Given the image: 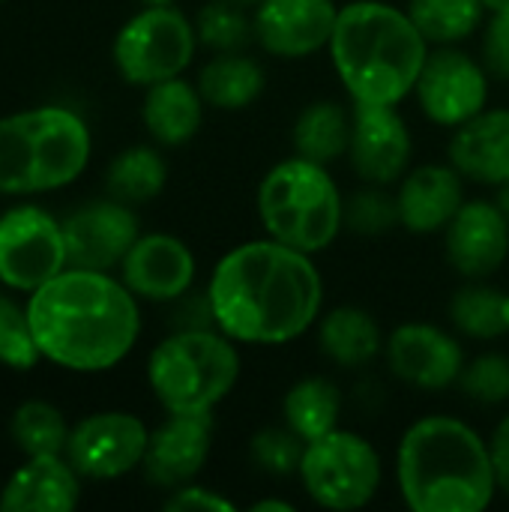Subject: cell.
Wrapping results in <instances>:
<instances>
[{
    "label": "cell",
    "instance_id": "cell-1",
    "mask_svg": "<svg viewBox=\"0 0 509 512\" xmlns=\"http://www.w3.org/2000/svg\"><path fill=\"white\" fill-rule=\"evenodd\" d=\"M207 300L216 330L228 339L240 345H288L315 327L324 282L309 252L264 237L219 258Z\"/></svg>",
    "mask_w": 509,
    "mask_h": 512
},
{
    "label": "cell",
    "instance_id": "cell-2",
    "mask_svg": "<svg viewBox=\"0 0 509 512\" xmlns=\"http://www.w3.org/2000/svg\"><path fill=\"white\" fill-rule=\"evenodd\" d=\"M27 318L39 354L72 372L114 369L141 333L135 294L105 270L66 267L30 294Z\"/></svg>",
    "mask_w": 509,
    "mask_h": 512
},
{
    "label": "cell",
    "instance_id": "cell-3",
    "mask_svg": "<svg viewBox=\"0 0 509 512\" xmlns=\"http://www.w3.org/2000/svg\"><path fill=\"white\" fill-rule=\"evenodd\" d=\"M396 483L414 512H483L498 492L489 441L450 414L408 426L396 453Z\"/></svg>",
    "mask_w": 509,
    "mask_h": 512
},
{
    "label": "cell",
    "instance_id": "cell-4",
    "mask_svg": "<svg viewBox=\"0 0 509 512\" xmlns=\"http://www.w3.org/2000/svg\"><path fill=\"white\" fill-rule=\"evenodd\" d=\"M327 48L348 96L375 105L411 96L429 57V42L408 9L384 0L345 3Z\"/></svg>",
    "mask_w": 509,
    "mask_h": 512
},
{
    "label": "cell",
    "instance_id": "cell-5",
    "mask_svg": "<svg viewBox=\"0 0 509 512\" xmlns=\"http://www.w3.org/2000/svg\"><path fill=\"white\" fill-rule=\"evenodd\" d=\"M90 129L69 108H30L0 117V195L69 186L90 162Z\"/></svg>",
    "mask_w": 509,
    "mask_h": 512
},
{
    "label": "cell",
    "instance_id": "cell-6",
    "mask_svg": "<svg viewBox=\"0 0 509 512\" xmlns=\"http://www.w3.org/2000/svg\"><path fill=\"white\" fill-rule=\"evenodd\" d=\"M258 219L267 237L300 252H324L345 228V201L327 165L303 156L273 165L258 186Z\"/></svg>",
    "mask_w": 509,
    "mask_h": 512
},
{
    "label": "cell",
    "instance_id": "cell-7",
    "mask_svg": "<svg viewBox=\"0 0 509 512\" xmlns=\"http://www.w3.org/2000/svg\"><path fill=\"white\" fill-rule=\"evenodd\" d=\"M237 378V342L213 327L177 330L153 348L147 363V381L168 414H210Z\"/></svg>",
    "mask_w": 509,
    "mask_h": 512
},
{
    "label": "cell",
    "instance_id": "cell-8",
    "mask_svg": "<svg viewBox=\"0 0 509 512\" xmlns=\"http://www.w3.org/2000/svg\"><path fill=\"white\" fill-rule=\"evenodd\" d=\"M297 477L318 507L348 512L366 507L378 495L384 465L363 435L333 429L306 444Z\"/></svg>",
    "mask_w": 509,
    "mask_h": 512
},
{
    "label": "cell",
    "instance_id": "cell-9",
    "mask_svg": "<svg viewBox=\"0 0 509 512\" xmlns=\"http://www.w3.org/2000/svg\"><path fill=\"white\" fill-rule=\"evenodd\" d=\"M198 45L195 24L174 6H144L114 39V66L129 84L150 87L183 75Z\"/></svg>",
    "mask_w": 509,
    "mask_h": 512
},
{
    "label": "cell",
    "instance_id": "cell-10",
    "mask_svg": "<svg viewBox=\"0 0 509 512\" xmlns=\"http://www.w3.org/2000/svg\"><path fill=\"white\" fill-rule=\"evenodd\" d=\"M69 267L63 225L42 207L24 204L0 216V282L33 294Z\"/></svg>",
    "mask_w": 509,
    "mask_h": 512
},
{
    "label": "cell",
    "instance_id": "cell-11",
    "mask_svg": "<svg viewBox=\"0 0 509 512\" xmlns=\"http://www.w3.org/2000/svg\"><path fill=\"white\" fill-rule=\"evenodd\" d=\"M414 93L432 123L459 129L486 111L489 69L471 54L453 45H441L438 51H429Z\"/></svg>",
    "mask_w": 509,
    "mask_h": 512
},
{
    "label": "cell",
    "instance_id": "cell-12",
    "mask_svg": "<svg viewBox=\"0 0 509 512\" xmlns=\"http://www.w3.org/2000/svg\"><path fill=\"white\" fill-rule=\"evenodd\" d=\"M150 432L126 411H105L81 420L66 441V459L81 477L117 480L144 462Z\"/></svg>",
    "mask_w": 509,
    "mask_h": 512
},
{
    "label": "cell",
    "instance_id": "cell-13",
    "mask_svg": "<svg viewBox=\"0 0 509 512\" xmlns=\"http://www.w3.org/2000/svg\"><path fill=\"white\" fill-rule=\"evenodd\" d=\"M414 138L396 105L354 102L351 108V168L372 186H393L411 171Z\"/></svg>",
    "mask_w": 509,
    "mask_h": 512
},
{
    "label": "cell",
    "instance_id": "cell-14",
    "mask_svg": "<svg viewBox=\"0 0 509 512\" xmlns=\"http://www.w3.org/2000/svg\"><path fill=\"white\" fill-rule=\"evenodd\" d=\"M63 237H66L69 267L111 270L123 264V258L141 237V231H138V216L132 204L108 198V201H93L75 210L63 222Z\"/></svg>",
    "mask_w": 509,
    "mask_h": 512
},
{
    "label": "cell",
    "instance_id": "cell-15",
    "mask_svg": "<svg viewBox=\"0 0 509 512\" xmlns=\"http://www.w3.org/2000/svg\"><path fill=\"white\" fill-rule=\"evenodd\" d=\"M393 375L417 390H447L465 372V351L456 336L435 324H399L387 339Z\"/></svg>",
    "mask_w": 509,
    "mask_h": 512
},
{
    "label": "cell",
    "instance_id": "cell-16",
    "mask_svg": "<svg viewBox=\"0 0 509 512\" xmlns=\"http://www.w3.org/2000/svg\"><path fill=\"white\" fill-rule=\"evenodd\" d=\"M336 18L339 6L333 0H261L252 27L267 54L300 60L330 45Z\"/></svg>",
    "mask_w": 509,
    "mask_h": 512
},
{
    "label": "cell",
    "instance_id": "cell-17",
    "mask_svg": "<svg viewBox=\"0 0 509 512\" xmlns=\"http://www.w3.org/2000/svg\"><path fill=\"white\" fill-rule=\"evenodd\" d=\"M213 411L210 414H168V420L150 432L144 453V477L159 489H180L192 483L213 447Z\"/></svg>",
    "mask_w": 509,
    "mask_h": 512
},
{
    "label": "cell",
    "instance_id": "cell-18",
    "mask_svg": "<svg viewBox=\"0 0 509 512\" xmlns=\"http://www.w3.org/2000/svg\"><path fill=\"white\" fill-rule=\"evenodd\" d=\"M447 261L465 279H489L509 255V219L498 201H465L444 228Z\"/></svg>",
    "mask_w": 509,
    "mask_h": 512
},
{
    "label": "cell",
    "instance_id": "cell-19",
    "mask_svg": "<svg viewBox=\"0 0 509 512\" xmlns=\"http://www.w3.org/2000/svg\"><path fill=\"white\" fill-rule=\"evenodd\" d=\"M123 285L153 303L180 300L198 273V261L192 249L171 234H144L135 240L129 255L123 258Z\"/></svg>",
    "mask_w": 509,
    "mask_h": 512
},
{
    "label": "cell",
    "instance_id": "cell-20",
    "mask_svg": "<svg viewBox=\"0 0 509 512\" xmlns=\"http://www.w3.org/2000/svg\"><path fill=\"white\" fill-rule=\"evenodd\" d=\"M399 219L411 234L444 231L465 204L462 174L453 165H420L399 180Z\"/></svg>",
    "mask_w": 509,
    "mask_h": 512
},
{
    "label": "cell",
    "instance_id": "cell-21",
    "mask_svg": "<svg viewBox=\"0 0 509 512\" xmlns=\"http://www.w3.org/2000/svg\"><path fill=\"white\" fill-rule=\"evenodd\" d=\"M69 459L27 456L0 492L3 512H69L78 507L81 483Z\"/></svg>",
    "mask_w": 509,
    "mask_h": 512
},
{
    "label": "cell",
    "instance_id": "cell-22",
    "mask_svg": "<svg viewBox=\"0 0 509 512\" xmlns=\"http://www.w3.org/2000/svg\"><path fill=\"white\" fill-rule=\"evenodd\" d=\"M450 165L486 186H501L509 180V108L480 111L474 120L462 123L450 141Z\"/></svg>",
    "mask_w": 509,
    "mask_h": 512
},
{
    "label": "cell",
    "instance_id": "cell-23",
    "mask_svg": "<svg viewBox=\"0 0 509 512\" xmlns=\"http://www.w3.org/2000/svg\"><path fill=\"white\" fill-rule=\"evenodd\" d=\"M204 105L207 102L198 84H189L186 78L177 75V78H165L147 87L141 117L159 144L177 147L195 138V132L201 129Z\"/></svg>",
    "mask_w": 509,
    "mask_h": 512
},
{
    "label": "cell",
    "instance_id": "cell-24",
    "mask_svg": "<svg viewBox=\"0 0 509 512\" xmlns=\"http://www.w3.org/2000/svg\"><path fill=\"white\" fill-rule=\"evenodd\" d=\"M318 345L330 363L342 369H357L378 357V351L384 348V333L372 312L360 306H339L321 318Z\"/></svg>",
    "mask_w": 509,
    "mask_h": 512
},
{
    "label": "cell",
    "instance_id": "cell-25",
    "mask_svg": "<svg viewBox=\"0 0 509 512\" xmlns=\"http://www.w3.org/2000/svg\"><path fill=\"white\" fill-rule=\"evenodd\" d=\"M267 87V75L258 60L243 51L216 54L198 72V90L207 105L219 111H243L249 108Z\"/></svg>",
    "mask_w": 509,
    "mask_h": 512
},
{
    "label": "cell",
    "instance_id": "cell-26",
    "mask_svg": "<svg viewBox=\"0 0 509 512\" xmlns=\"http://www.w3.org/2000/svg\"><path fill=\"white\" fill-rule=\"evenodd\" d=\"M291 141L297 156L312 159L318 165H330L348 153L351 144V114L336 99L309 102L291 129Z\"/></svg>",
    "mask_w": 509,
    "mask_h": 512
},
{
    "label": "cell",
    "instance_id": "cell-27",
    "mask_svg": "<svg viewBox=\"0 0 509 512\" xmlns=\"http://www.w3.org/2000/svg\"><path fill=\"white\" fill-rule=\"evenodd\" d=\"M339 414H342V393L330 378L321 375L297 381L294 387H288L282 399L285 426L297 432L306 444L339 429Z\"/></svg>",
    "mask_w": 509,
    "mask_h": 512
},
{
    "label": "cell",
    "instance_id": "cell-28",
    "mask_svg": "<svg viewBox=\"0 0 509 512\" xmlns=\"http://www.w3.org/2000/svg\"><path fill=\"white\" fill-rule=\"evenodd\" d=\"M168 180V165L153 147H129L114 156L105 174V186L111 198L123 204H147L153 201Z\"/></svg>",
    "mask_w": 509,
    "mask_h": 512
},
{
    "label": "cell",
    "instance_id": "cell-29",
    "mask_svg": "<svg viewBox=\"0 0 509 512\" xmlns=\"http://www.w3.org/2000/svg\"><path fill=\"white\" fill-rule=\"evenodd\" d=\"M483 0H411L408 15L429 45H456L474 36L486 15Z\"/></svg>",
    "mask_w": 509,
    "mask_h": 512
},
{
    "label": "cell",
    "instance_id": "cell-30",
    "mask_svg": "<svg viewBox=\"0 0 509 512\" xmlns=\"http://www.w3.org/2000/svg\"><path fill=\"white\" fill-rule=\"evenodd\" d=\"M450 321L468 339H498L509 333L507 294L486 285L483 279H471V285L453 294Z\"/></svg>",
    "mask_w": 509,
    "mask_h": 512
},
{
    "label": "cell",
    "instance_id": "cell-31",
    "mask_svg": "<svg viewBox=\"0 0 509 512\" xmlns=\"http://www.w3.org/2000/svg\"><path fill=\"white\" fill-rule=\"evenodd\" d=\"M12 438L27 456H60L66 453L69 426L63 414L48 402H24L12 417Z\"/></svg>",
    "mask_w": 509,
    "mask_h": 512
},
{
    "label": "cell",
    "instance_id": "cell-32",
    "mask_svg": "<svg viewBox=\"0 0 509 512\" xmlns=\"http://www.w3.org/2000/svg\"><path fill=\"white\" fill-rule=\"evenodd\" d=\"M243 9L246 6H240L234 0H210V3H204L198 18H195L198 42H204L216 54L243 51L255 39L252 18Z\"/></svg>",
    "mask_w": 509,
    "mask_h": 512
},
{
    "label": "cell",
    "instance_id": "cell-33",
    "mask_svg": "<svg viewBox=\"0 0 509 512\" xmlns=\"http://www.w3.org/2000/svg\"><path fill=\"white\" fill-rule=\"evenodd\" d=\"M303 453H306V441L297 432H291L288 426L285 429H261L249 441V456H252L255 468L270 477H297Z\"/></svg>",
    "mask_w": 509,
    "mask_h": 512
},
{
    "label": "cell",
    "instance_id": "cell-34",
    "mask_svg": "<svg viewBox=\"0 0 509 512\" xmlns=\"http://www.w3.org/2000/svg\"><path fill=\"white\" fill-rule=\"evenodd\" d=\"M396 225H402L399 201L393 195H387L384 186L363 189L345 201V228H351L354 234L375 237V234L393 231Z\"/></svg>",
    "mask_w": 509,
    "mask_h": 512
},
{
    "label": "cell",
    "instance_id": "cell-35",
    "mask_svg": "<svg viewBox=\"0 0 509 512\" xmlns=\"http://www.w3.org/2000/svg\"><path fill=\"white\" fill-rule=\"evenodd\" d=\"M39 348L30 330L27 306H15L9 297L0 294V363L9 369H33L39 360Z\"/></svg>",
    "mask_w": 509,
    "mask_h": 512
},
{
    "label": "cell",
    "instance_id": "cell-36",
    "mask_svg": "<svg viewBox=\"0 0 509 512\" xmlns=\"http://www.w3.org/2000/svg\"><path fill=\"white\" fill-rule=\"evenodd\" d=\"M459 387L477 405H504L509 399V357L483 354L465 363Z\"/></svg>",
    "mask_w": 509,
    "mask_h": 512
},
{
    "label": "cell",
    "instance_id": "cell-37",
    "mask_svg": "<svg viewBox=\"0 0 509 512\" xmlns=\"http://www.w3.org/2000/svg\"><path fill=\"white\" fill-rule=\"evenodd\" d=\"M483 66L498 78H509V9L492 12V18L486 24Z\"/></svg>",
    "mask_w": 509,
    "mask_h": 512
},
{
    "label": "cell",
    "instance_id": "cell-38",
    "mask_svg": "<svg viewBox=\"0 0 509 512\" xmlns=\"http://www.w3.org/2000/svg\"><path fill=\"white\" fill-rule=\"evenodd\" d=\"M165 510L174 512H234V504L228 498H222L219 492L213 489H204V486H180L174 489V495L165 501Z\"/></svg>",
    "mask_w": 509,
    "mask_h": 512
},
{
    "label": "cell",
    "instance_id": "cell-39",
    "mask_svg": "<svg viewBox=\"0 0 509 512\" xmlns=\"http://www.w3.org/2000/svg\"><path fill=\"white\" fill-rule=\"evenodd\" d=\"M489 453H492V465H495L498 492L509 495V414L498 423L495 435L489 438Z\"/></svg>",
    "mask_w": 509,
    "mask_h": 512
},
{
    "label": "cell",
    "instance_id": "cell-40",
    "mask_svg": "<svg viewBox=\"0 0 509 512\" xmlns=\"http://www.w3.org/2000/svg\"><path fill=\"white\" fill-rule=\"evenodd\" d=\"M252 512H294V504H288V501H273V498H264V501L252 504Z\"/></svg>",
    "mask_w": 509,
    "mask_h": 512
},
{
    "label": "cell",
    "instance_id": "cell-41",
    "mask_svg": "<svg viewBox=\"0 0 509 512\" xmlns=\"http://www.w3.org/2000/svg\"><path fill=\"white\" fill-rule=\"evenodd\" d=\"M495 201H498V207L504 210V216L509 219V180L498 186V198H495Z\"/></svg>",
    "mask_w": 509,
    "mask_h": 512
},
{
    "label": "cell",
    "instance_id": "cell-42",
    "mask_svg": "<svg viewBox=\"0 0 509 512\" xmlns=\"http://www.w3.org/2000/svg\"><path fill=\"white\" fill-rule=\"evenodd\" d=\"M489 12H498V9H509V0H483Z\"/></svg>",
    "mask_w": 509,
    "mask_h": 512
},
{
    "label": "cell",
    "instance_id": "cell-43",
    "mask_svg": "<svg viewBox=\"0 0 509 512\" xmlns=\"http://www.w3.org/2000/svg\"><path fill=\"white\" fill-rule=\"evenodd\" d=\"M144 6H174L177 0H141Z\"/></svg>",
    "mask_w": 509,
    "mask_h": 512
},
{
    "label": "cell",
    "instance_id": "cell-44",
    "mask_svg": "<svg viewBox=\"0 0 509 512\" xmlns=\"http://www.w3.org/2000/svg\"><path fill=\"white\" fill-rule=\"evenodd\" d=\"M234 3H240V6H258L261 0H234Z\"/></svg>",
    "mask_w": 509,
    "mask_h": 512
},
{
    "label": "cell",
    "instance_id": "cell-45",
    "mask_svg": "<svg viewBox=\"0 0 509 512\" xmlns=\"http://www.w3.org/2000/svg\"><path fill=\"white\" fill-rule=\"evenodd\" d=\"M507 321H509V294H507Z\"/></svg>",
    "mask_w": 509,
    "mask_h": 512
}]
</instances>
